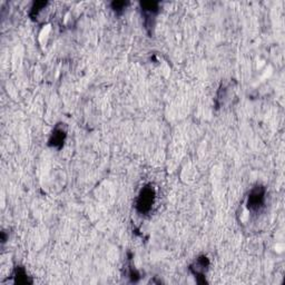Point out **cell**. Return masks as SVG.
<instances>
[{
  "mask_svg": "<svg viewBox=\"0 0 285 285\" xmlns=\"http://www.w3.org/2000/svg\"><path fill=\"white\" fill-rule=\"evenodd\" d=\"M209 264L210 262L208 258H206V256H200V258H198L196 262H195L194 265H192L191 270L195 275H203L205 271L208 270Z\"/></svg>",
  "mask_w": 285,
  "mask_h": 285,
  "instance_id": "5b68a950",
  "label": "cell"
},
{
  "mask_svg": "<svg viewBox=\"0 0 285 285\" xmlns=\"http://www.w3.org/2000/svg\"><path fill=\"white\" fill-rule=\"evenodd\" d=\"M142 13L145 18L146 28H152V19H154L159 11V4L157 2H143L141 3Z\"/></svg>",
  "mask_w": 285,
  "mask_h": 285,
  "instance_id": "3957f363",
  "label": "cell"
},
{
  "mask_svg": "<svg viewBox=\"0 0 285 285\" xmlns=\"http://www.w3.org/2000/svg\"><path fill=\"white\" fill-rule=\"evenodd\" d=\"M155 199V191L152 186H145L136 202V210L138 213L146 214L152 210V206L154 204Z\"/></svg>",
  "mask_w": 285,
  "mask_h": 285,
  "instance_id": "6da1fadb",
  "label": "cell"
},
{
  "mask_svg": "<svg viewBox=\"0 0 285 285\" xmlns=\"http://www.w3.org/2000/svg\"><path fill=\"white\" fill-rule=\"evenodd\" d=\"M264 197H265V188L261 185L255 186L249 195L248 209L251 212L260 211L262 208H263Z\"/></svg>",
  "mask_w": 285,
  "mask_h": 285,
  "instance_id": "7a4b0ae2",
  "label": "cell"
},
{
  "mask_svg": "<svg viewBox=\"0 0 285 285\" xmlns=\"http://www.w3.org/2000/svg\"><path fill=\"white\" fill-rule=\"evenodd\" d=\"M67 131L65 124H59L55 127V130L53 132L52 138L49 139V145L50 146L61 148L64 145V142L67 136Z\"/></svg>",
  "mask_w": 285,
  "mask_h": 285,
  "instance_id": "277c9868",
  "label": "cell"
},
{
  "mask_svg": "<svg viewBox=\"0 0 285 285\" xmlns=\"http://www.w3.org/2000/svg\"><path fill=\"white\" fill-rule=\"evenodd\" d=\"M128 5H130V4L126 3V2H113L110 4V7L117 15H120L123 11L126 9Z\"/></svg>",
  "mask_w": 285,
  "mask_h": 285,
  "instance_id": "8992f818",
  "label": "cell"
}]
</instances>
